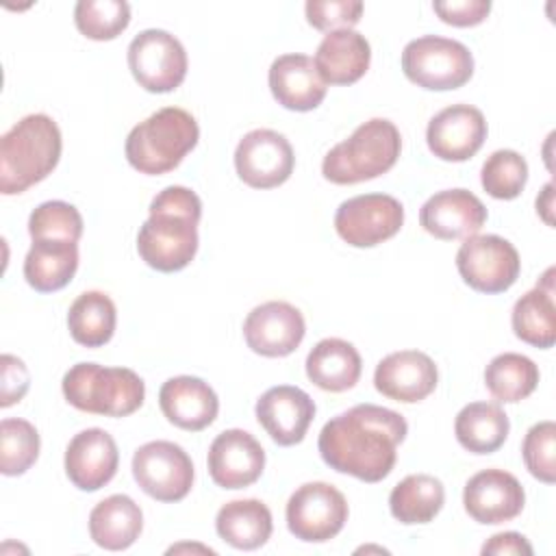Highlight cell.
<instances>
[{
	"label": "cell",
	"instance_id": "1",
	"mask_svg": "<svg viewBox=\"0 0 556 556\" xmlns=\"http://www.w3.org/2000/svg\"><path fill=\"white\" fill-rule=\"evenodd\" d=\"M406 432L408 426L400 413L356 404L324 424L317 450L330 469L363 482H380L391 473Z\"/></svg>",
	"mask_w": 556,
	"mask_h": 556
},
{
	"label": "cell",
	"instance_id": "2",
	"mask_svg": "<svg viewBox=\"0 0 556 556\" xmlns=\"http://www.w3.org/2000/svg\"><path fill=\"white\" fill-rule=\"evenodd\" d=\"M202 200L182 185H169L150 202V215L139 228L137 252L156 271H180L198 252Z\"/></svg>",
	"mask_w": 556,
	"mask_h": 556
},
{
	"label": "cell",
	"instance_id": "3",
	"mask_svg": "<svg viewBox=\"0 0 556 556\" xmlns=\"http://www.w3.org/2000/svg\"><path fill=\"white\" fill-rule=\"evenodd\" d=\"M61 130L46 113H30L0 139V191L15 195L41 182L61 159Z\"/></svg>",
	"mask_w": 556,
	"mask_h": 556
},
{
	"label": "cell",
	"instance_id": "4",
	"mask_svg": "<svg viewBox=\"0 0 556 556\" xmlns=\"http://www.w3.org/2000/svg\"><path fill=\"white\" fill-rule=\"evenodd\" d=\"M200 126L195 117L178 106H165L139 122L126 137L128 163L148 176L167 174L195 148Z\"/></svg>",
	"mask_w": 556,
	"mask_h": 556
},
{
	"label": "cell",
	"instance_id": "5",
	"mask_svg": "<svg viewBox=\"0 0 556 556\" xmlns=\"http://www.w3.org/2000/svg\"><path fill=\"white\" fill-rule=\"evenodd\" d=\"M402 150V137L393 122L374 117L337 143L321 163V174L334 185H356L387 174Z\"/></svg>",
	"mask_w": 556,
	"mask_h": 556
},
{
	"label": "cell",
	"instance_id": "6",
	"mask_svg": "<svg viewBox=\"0 0 556 556\" xmlns=\"http://www.w3.org/2000/svg\"><path fill=\"white\" fill-rule=\"evenodd\" d=\"M61 389L74 408L104 417L132 415L146 397V384L132 369L98 363H76L70 367Z\"/></svg>",
	"mask_w": 556,
	"mask_h": 556
},
{
	"label": "cell",
	"instance_id": "7",
	"mask_svg": "<svg viewBox=\"0 0 556 556\" xmlns=\"http://www.w3.org/2000/svg\"><path fill=\"white\" fill-rule=\"evenodd\" d=\"M402 70L410 83L430 91L463 87L473 74L469 48L456 39L424 35L402 50Z\"/></svg>",
	"mask_w": 556,
	"mask_h": 556
},
{
	"label": "cell",
	"instance_id": "8",
	"mask_svg": "<svg viewBox=\"0 0 556 556\" xmlns=\"http://www.w3.org/2000/svg\"><path fill=\"white\" fill-rule=\"evenodd\" d=\"M460 278L480 293H502L519 278L517 248L500 235H473L456 252Z\"/></svg>",
	"mask_w": 556,
	"mask_h": 556
},
{
	"label": "cell",
	"instance_id": "9",
	"mask_svg": "<svg viewBox=\"0 0 556 556\" xmlns=\"http://www.w3.org/2000/svg\"><path fill=\"white\" fill-rule=\"evenodd\" d=\"M345 521L348 502L328 482H306L287 502V528L300 541L326 543L343 530Z\"/></svg>",
	"mask_w": 556,
	"mask_h": 556
},
{
	"label": "cell",
	"instance_id": "10",
	"mask_svg": "<svg viewBox=\"0 0 556 556\" xmlns=\"http://www.w3.org/2000/svg\"><path fill=\"white\" fill-rule=\"evenodd\" d=\"M128 67L146 91L167 93L187 76V52L172 33L148 28L130 41Z\"/></svg>",
	"mask_w": 556,
	"mask_h": 556
},
{
	"label": "cell",
	"instance_id": "11",
	"mask_svg": "<svg viewBox=\"0 0 556 556\" xmlns=\"http://www.w3.org/2000/svg\"><path fill=\"white\" fill-rule=\"evenodd\" d=\"M402 224L404 206L387 193L354 195L334 213V230L352 248H374L397 235Z\"/></svg>",
	"mask_w": 556,
	"mask_h": 556
},
{
	"label": "cell",
	"instance_id": "12",
	"mask_svg": "<svg viewBox=\"0 0 556 556\" xmlns=\"http://www.w3.org/2000/svg\"><path fill=\"white\" fill-rule=\"evenodd\" d=\"M132 476L146 495L180 502L193 486V463L178 443L150 441L135 450Z\"/></svg>",
	"mask_w": 556,
	"mask_h": 556
},
{
	"label": "cell",
	"instance_id": "13",
	"mask_svg": "<svg viewBox=\"0 0 556 556\" xmlns=\"http://www.w3.org/2000/svg\"><path fill=\"white\" fill-rule=\"evenodd\" d=\"M293 165L295 154L289 139L271 128L245 132L235 150V169L254 189H274L287 182Z\"/></svg>",
	"mask_w": 556,
	"mask_h": 556
},
{
	"label": "cell",
	"instance_id": "14",
	"mask_svg": "<svg viewBox=\"0 0 556 556\" xmlns=\"http://www.w3.org/2000/svg\"><path fill=\"white\" fill-rule=\"evenodd\" d=\"M306 332L302 313L282 300L254 306L243 321V337L252 352L269 358L289 356L298 350Z\"/></svg>",
	"mask_w": 556,
	"mask_h": 556
},
{
	"label": "cell",
	"instance_id": "15",
	"mask_svg": "<svg viewBox=\"0 0 556 556\" xmlns=\"http://www.w3.org/2000/svg\"><path fill=\"white\" fill-rule=\"evenodd\" d=\"M486 139V119L471 104H452L439 111L426 128L430 152L441 161L460 163L471 159Z\"/></svg>",
	"mask_w": 556,
	"mask_h": 556
},
{
	"label": "cell",
	"instance_id": "16",
	"mask_svg": "<svg viewBox=\"0 0 556 556\" xmlns=\"http://www.w3.org/2000/svg\"><path fill=\"white\" fill-rule=\"evenodd\" d=\"M206 465L217 486L243 489L261 478L265 469V450L250 432L230 428L213 439Z\"/></svg>",
	"mask_w": 556,
	"mask_h": 556
},
{
	"label": "cell",
	"instance_id": "17",
	"mask_svg": "<svg viewBox=\"0 0 556 556\" xmlns=\"http://www.w3.org/2000/svg\"><path fill=\"white\" fill-rule=\"evenodd\" d=\"M467 515L484 526L515 519L526 504L521 482L504 469H482L471 476L463 491Z\"/></svg>",
	"mask_w": 556,
	"mask_h": 556
},
{
	"label": "cell",
	"instance_id": "18",
	"mask_svg": "<svg viewBox=\"0 0 556 556\" xmlns=\"http://www.w3.org/2000/svg\"><path fill=\"white\" fill-rule=\"evenodd\" d=\"M484 222L486 206L467 189L439 191L430 195L419 211L421 228L441 241L473 237Z\"/></svg>",
	"mask_w": 556,
	"mask_h": 556
},
{
	"label": "cell",
	"instance_id": "19",
	"mask_svg": "<svg viewBox=\"0 0 556 556\" xmlns=\"http://www.w3.org/2000/svg\"><path fill=\"white\" fill-rule=\"evenodd\" d=\"M439 382L434 361L419 350H400L384 356L374 371V387L389 400L415 404L426 400Z\"/></svg>",
	"mask_w": 556,
	"mask_h": 556
},
{
	"label": "cell",
	"instance_id": "20",
	"mask_svg": "<svg viewBox=\"0 0 556 556\" xmlns=\"http://www.w3.org/2000/svg\"><path fill=\"white\" fill-rule=\"evenodd\" d=\"M256 419L278 445H295L304 439L313 417L315 402L300 387L278 384L256 400Z\"/></svg>",
	"mask_w": 556,
	"mask_h": 556
},
{
	"label": "cell",
	"instance_id": "21",
	"mask_svg": "<svg viewBox=\"0 0 556 556\" xmlns=\"http://www.w3.org/2000/svg\"><path fill=\"white\" fill-rule=\"evenodd\" d=\"M119 452L115 439L102 428H87L70 441L65 450V473L80 491H98L117 471Z\"/></svg>",
	"mask_w": 556,
	"mask_h": 556
},
{
	"label": "cell",
	"instance_id": "22",
	"mask_svg": "<svg viewBox=\"0 0 556 556\" xmlns=\"http://www.w3.org/2000/svg\"><path fill=\"white\" fill-rule=\"evenodd\" d=\"M159 404L169 424L198 432L211 426L219 410L217 393L208 382L195 376H176L163 382Z\"/></svg>",
	"mask_w": 556,
	"mask_h": 556
},
{
	"label": "cell",
	"instance_id": "23",
	"mask_svg": "<svg viewBox=\"0 0 556 556\" xmlns=\"http://www.w3.org/2000/svg\"><path fill=\"white\" fill-rule=\"evenodd\" d=\"M269 89L276 102L289 111H313L326 98L315 61L306 54H282L269 67Z\"/></svg>",
	"mask_w": 556,
	"mask_h": 556
},
{
	"label": "cell",
	"instance_id": "24",
	"mask_svg": "<svg viewBox=\"0 0 556 556\" xmlns=\"http://www.w3.org/2000/svg\"><path fill=\"white\" fill-rule=\"evenodd\" d=\"M313 61L326 85H352L369 70L371 48L358 30L341 28L324 35Z\"/></svg>",
	"mask_w": 556,
	"mask_h": 556
},
{
	"label": "cell",
	"instance_id": "25",
	"mask_svg": "<svg viewBox=\"0 0 556 556\" xmlns=\"http://www.w3.org/2000/svg\"><path fill=\"white\" fill-rule=\"evenodd\" d=\"M143 530V513L139 504L115 493L98 502L89 513V534L98 547L119 552L130 547Z\"/></svg>",
	"mask_w": 556,
	"mask_h": 556
},
{
	"label": "cell",
	"instance_id": "26",
	"mask_svg": "<svg viewBox=\"0 0 556 556\" xmlns=\"http://www.w3.org/2000/svg\"><path fill=\"white\" fill-rule=\"evenodd\" d=\"M361 371V354L345 339H321L306 356V376L321 391H348L358 382Z\"/></svg>",
	"mask_w": 556,
	"mask_h": 556
},
{
	"label": "cell",
	"instance_id": "27",
	"mask_svg": "<svg viewBox=\"0 0 556 556\" xmlns=\"http://www.w3.org/2000/svg\"><path fill=\"white\" fill-rule=\"evenodd\" d=\"M554 269L549 267L543 282L523 293L513 306V330L517 339L534 348L547 350L556 341V306H554Z\"/></svg>",
	"mask_w": 556,
	"mask_h": 556
},
{
	"label": "cell",
	"instance_id": "28",
	"mask_svg": "<svg viewBox=\"0 0 556 556\" xmlns=\"http://www.w3.org/2000/svg\"><path fill=\"white\" fill-rule=\"evenodd\" d=\"M78 269V245L74 241L37 239L24 258V278L39 293H52L70 285Z\"/></svg>",
	"mask_w": 556,
	"mask_h": 556
},
{
	"label": "cell",
	"instance_id": "29",
	"mask_svg": "<svg viewBox=\"0 0 556 556\" xmlns=\"http://www.w3.org/2000/svg\"><path fill=\"white\" fill-rule=\"evenodd\" d=\"M215 530L237 549H256L271 536L274 521L267 504L261 500H232L217 510Z\"/></svg>",
	"mask_w": 556,
	"mask_h": 556
},
{
	"label": "cell",
	"instance_id": "30",
	"mask_svg": "<svg viewBox=\"0 0 556 556\" xmlns=\"http://www.w3.org/2000/svg\"><path fill=\"white\" fill-rule=\"evenodd\" d=\"M508 430V415L495 402H471L458 410L454 421L458 443L471 454H491L500 450Z\"/></svg>",
	"mask_w": 556,
	"mask_h": 556
},
{
	"label": "cell",
	"instance_id": "31",
	"mask_svg": "<svg viewBox=\"0 0 556 556\" xmlns=\"http://www.w3.org/2000/svg\"><path fill=\"white\" fill-rule=\"evenodd\" d=\"M445 502L443 482L430 473H410L397 482L389 495L391 515L404 523H428L432 521Z\"/></svg>",
	"mask_w": 556,
	"mask_h": 556
},
{
	"label": "cell",
	"instance_id": "32",
	"mask_svg": "<svg viewBox=\"0 0 556 556\" xmlns=\"http://www.w3.org/2000/svg\"><path fill=\"white\" fill-rule=\"evenodd\" d=\"M117 324L113 300L102 291L80 293L67 311V328L76 343L100 348L111 341Z\"/></svg>",
	"mask_w": 556,
	"mask_h": 556
},
{
	"label": "cell",
	"instance_id": "33",
	"mask_svg": "<svg viewBox=\"0 0 556 556\" xmlns=\"http://www.w3.org/2000/svg\"><path fill=\"white\" fill-rule=\"evenodd\" d=\"M484 384L497 402H519L536 389L539 367L523 354L504 352L486 365Z\"/></svg>",
	"mask_w": 556,
	"mask_h": 556
},
{
	"label": "cell",
	"instance_id": "34",
	"mask_svg": "<svg viewBox=\"0 0 556 556\" xmlns=\"http://www.w3.org/2000/svg\"><path fill=\"white\" fill-rule=\"evenodd\" d=\"M37 428L20 417L2 419L0 424V471L4 476H22L39 456Z\"/></svg>",
	"mask_w": 556,
	"mask_h": 556
},
{
	"label": "cell",
	"instance_id": "35",
	"mask_svg": "<svg viewBox=\"0 0 556 556\" xmlns=\"http://www.w3.org/2000/svg\"><path fill=\"white\" fill-rule=\"evenodd\" d=\"M74 22L87 39L109 41L130 24V4L124 0H78Z\"/></svg>",
	"mask_w": 556,
	"mask_h": 556
},
{
	"label": "cell",
	"instance_id": "36",
	"mask_svg": "<svg viewBox=\"0 0 556 556\" xmlns=\"http://www.w3.org/2000/svg\"><path fill=\"white\" fill-rule=\"evenodd\" d=\"M528 180V163L515 150H495L482 165L480 182L495 200L517 198Z\"/></svg>",
	"mask_w": 556,
	"mask_h": 556
},
{
	"label": "cell",
	"instance_id": "37",
	"mask_svg": "<svg viewBox=\"0 0 556 556\" xmlns=\"http://www.w3.org/2000/svg\"><path fill=\"white\" fill-rule=\"evenodd\" d=\"M28 235L33 241L59 239L78 243L83 235V217L74 204L63 200H48L30 213Z\"/></svg>",
	"mask_w": 556,
	"mask_h": 556
},
{
	"label": "cell",
	"instance_id": "38",
	"mask_svg": "<svg viewBox=\"0 0 556 556\" xmlns=\"http://www.w3.org/2000/svg\"><path fill=\"white\" fill-rule=\"evenodd\" d=\"M526 469L541 482L556 480V426L554 421L534 424L521 445Z\"/></svg>",
	"mask_w": 556,
	"mask_h": 556
},
{
	"label": "cell",
	"instance_id": "39",
	"mask_svg": "<svg viewBox=\"0 0 556 556\" xmlns=\"http://www.w3.org/2000/svg\"><path fill=\"white\" fill-rule=\"evenodd\" d=\"M306 20L317 30H341L358 24L363 15L361 0H308L304 4Z\"/></svg>",
	"mask_w": 556,
	"mask_h": 556
},
{
	"label": "cell",
	"instance_id": "40",
	"mask_svg": "<svg viewBox=\"0 0 556 556\" xmlns=\"http://www.w3.org/2000/svg\"><path fill=\"white\" fill-rule=\"evenodd\" d=\"M434 13L441 17V22L452 26H476L484 22V17L491 11L489 0H450V2H432Z\"/></svg>",
	"mask_w": 556,
	"mask_h": 556
},
{
	"label": "cell",
	"instance_id": "41",
	"mask_svg": "<svg viewBox=\"0 0 556 556\" xmlns=\"http://www.w3.org/2000/svg\"><path fill=\"white\" fill-rule=\"evenodd\" d=\"M0 371H2V391H0V406L9 408L11 404L20 402L28 391V369L22 358L13 354H2L0 358Z\"/></svg>",
	"mask_w": 556,
	"mask_h": 556
},
{
	"label": "cell",
	"instance_id": "42",
	"mask_svg": "<svg viewBox=\"0 0 556 556\" xmlns=\"http://www.w3.org/2000/svg\"><path fill=\"white\" fill-rule=\"evenodd\" d=\"M482 554H497V556H530L532 554V545L528 543V539L519 532H500L493 534L484 545H482Z\"/></svg>",
	"mask_w": 556,
	"mask_h": 556
},
{
	"label": "cell",
	"instance_id": "43",
	"mask_svg": "<svg viewBox=\"0 0 556 556\" xmlns=\"http://www.w3.org/2000/svg\"><path fill=\"white\" fill-rule=\"evenodd\" d=\"M554 182H547L545 187H543V191H541V195L536 198V213H541V217L545 219V224H554V219H552V206H554V202H552V198H554Z\"/></svg>",
	"mask_w": 556,
	"mask_h": 556
}]
</instances>
